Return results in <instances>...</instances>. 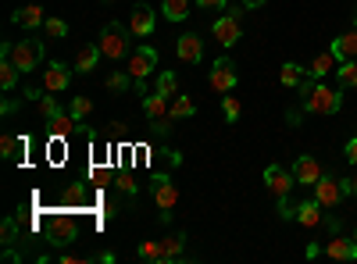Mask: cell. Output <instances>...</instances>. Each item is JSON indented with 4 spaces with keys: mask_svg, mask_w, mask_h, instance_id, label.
Listing matches in <instances>:
<instances>
[{
    "mask_svg": "<svg viewBox=\"0 0 357 264\" xmlns=\"http://www.w3.org/2000/svg\"><path fill=\"white\" fill-rule=\"evenodd\" d=\"M154 200H158V208H161V218L168 222L175 200H178V189H175V183L168 179V175H165V179H154Z\"/></svg>",
    "mask_w": 357,
    "mask_h": 264,
    "instance_id": "11",
    "label": "cell"
},
{
    "mask_svg": "<svg viewBox=\"0 0 357 264\" xmlns=\"http://www.w3.org/2000/svg\"><path fill=\"white\" fill-rule=\"evenodd\" d=\"M132 86V75L129 72H114V75H107V90H114V93H126Z\"/></svg>",
    "mask_w": 357,
    "mask_h": 264,
    "instance_id": "32",
    "label": "cell"
},
{
    "mask_svg": "<svg viewBox=\"0 0 357 264\" xmlns=\"http://www.w3.org/2000/svg\"><path fill=\"white\" fill-rule=\"evenodd\" d=\"M143 111H146V118H151V122H158V118H168V97H161V93L146 97V100H143Z\"/></svg>",
    "mask_w": 357,
    "mask_h": 264,
    "instance_id": "21",
    "label": "cell"
},
{
    "mask_svg": "<svg viewBox=\"0 0 357 264\" xmlns=\"http://www.w3.org/2000/svg\"><path fill=\"white\" fill-rule=\"evenodd\" d=\"M207 82H211V90L229 93L232 86H236V65L229 61V57H218L215 68H211V75H207Z\"/></svg>",
    "mask_w": 357,
    "mask_h": 264,
    "instance_id": "9",
    "label": "cell"
},
{
    "mask_svg": "<svg viewBox=\"0 0 357 264\" xmlns=\"http://www.w3.org/2000/svg\"><path fill=\"white\" fill-rule=\"evenodd\" d=\"M264 183H268V189H272L275 196H289L293 186H296V175L289 168H282V164H268L264 168Z\"/></svg>",
    "mask_w": 357,
    "mask_h": 264,
    "instance_id": "7",
    "label": "cell"
},
{
    "mask_svg": "<svg viewBox=\"0 0 357 264\" xmlns=\"http://www.w3.org/2000/svg\"><path fill=\"white\" fill-rule=\"evenodd\" d=\"M104 4H107V0H104Z\"/></svg>",
    "mask_w": 357,
    "mask_h": 264,
    "instance_id": "44",
    "label": "cell"
},
{
    "mask_svg": "<svg viewBox=\"0 0 357 264\" xmlns=\"http://www.w3.org/2000/svg\"><path fill=\"white\" fill-rule=\"evenodd\" d=\"M40 111L47 114V118H57V114H61V107H57L54 97H40Z\"/></svg>",
    "mask_w": 357,
    "mask_h": 264,
    "instance_id": "36",
    "label": "cell"
},
{
    "mask_svg": "<svg viewBox=\"0 0 357 264\" xmlns=\"http://www.w3.org/2000/svg\"><path fill=\"white\" fill-rule=\"evenodd\" d=\"M243 4H247V8H261V4H264V0H243Z\"/></svg>",
    "mask_w": 357,
    "mask_h": 264,
    "instance_id": "42",
    "label": "cell"
},
{
    "mask_svg": "<svg viewBox=\"0 0 357 264\" xmlns=\"http://www.w3.org/2000/svg\"><path fill=\"white\" fill-rule=\"evenodd\" d=\"M136 257H139V261H161V264L168 261V257H165V247H161V243H154V240H146V243H139Z\"/></svg>",
    "mask_w": 357,
    "mask_h": 264,
    "instance_id": "27",
    "label": "cell"
},
{
    "mask_svg": "<svg viewBox=\"0 0 357 264\" xmlns=\"http://www.w3.org/2000/svg\"><path fill=\"white\" fill-rule=\"evenodd\" d=\"M175 90H178L175 72H161V75H158V93H161V97H175Z\"/></svg>",
    "mask_w": 357,
    "mask_h": 264,
    "instance_id": "31",
    "label": "cell"
},
{
    "mask_svg": "<svg viewBox=\"0 0 357 264\" xmlns=\"http://www.w3.org/2000/svg\"><path fill=\"white\" fill-rule=\"evenodd\" d=\"M100 57H104V54H100V43H82V47H79V54H75V68H79V75L93 72Z\"/></svg>",
    "mask_w": 357,
    "mask_h": 264,
    "instance_id": "16",
    "label": "cell"
},
{
    "mask_svg": "<svg viewBox=\"0 0 357 264\" xmlns=\"http://www.w3.org/2000/svg\"><path fill=\"white\" fill-rule=\"evenodd\" d=\"M279 215L282 218H296V208L289 203V196H279Z\"/></svg>",
    "mask_w": 357,
    "mask_h": 264,
    "instance_id": "38",
    "label": "cell"
},
{
    "mask_svg": "<svg viewBox=\"0 0 357 264\" xmlns=\"http://www.w3.org/2000/svg\"><path fill=\"white\" fill-rule=\"evenodd\" d=\"M89 111H93V100H89V97H72V107H68V114H72L75 122H82Z\"/></svg>",
    "mask_w": 357,
    "mask_h": 264,
    "instance_id": "29",
    "label": "cell"
},
{
    "mask_svg": "<svg viewBox=\"0 0 357 264\" xmlns=\"http://www.w3.org/2000/svg\"><path fill=\"white\" fill-rule=\"evenodd\" d=\"M343 186H347L350 196H357V175H354V179H343Z\"/></svg>",
    "mask_w": 357,
    "mask_h": 264,
    "instance_id": "41",
    "label": "cell"
},
{
    "mask_svg": "<svg viewBox=\"0 0 357 264\" xmlns=\"http://www.w3.org/2000/svg\"><path fill=\"white\" fill-rule=\"evenodd\" d=\"M72 114H68V118H65V114H57V118H50V129H54V136H68L72 132Z\"/></svg>",
    "mask_w": 357,
    "mask_h": 264,
    "instance_id": "34",
    "label": "cell"
},
{
    "mask_svg": "<svg viewBox=\"0 0 357 264\" xmlns=\"http://www.w3.org/2000/svg\"><path fill=\"white\" fill-rule=\"evenodd\" d=\"M129 29L136 36H151L154 33V8L151 4H136V11L129 18Z\"/></svg>",
    "mask_w": 357,
    "mask_h": 264,
    "instance_id": "14",
    "label": "cell"
},
{
    "mask_svg": "<svg viewBox=\"0 0 357 264\" xmlns=\"http://www.w3.org/2000/svg\"><path fill=\"white\" fill-rule=\"evenodd\" d=\"M296 222H301L304 228H318V225L325 222L321 203H318V200H304V203H296Z\"/></svg>",
    "mask_w": 357,
    "mask_h": 264,
    "instance_id": "15",
    "label": "cell"
},
{
    "mask_svg": "<svg viewBox=\"0 0 357 264\" xmlns=\"http://www.w3.org/2000/svg\"><path fill=\"white\" fill-rule=\"evenodd\" d=\"M340 82L357 86V61H340Z\"/></svg>",
    "mask_w": 357,
    "mask_h": 264,
    "instance_id": "33",
    "label": "cell"
},
{
    "mask_svg": "<svg viewBox=\"0 0 357 264\" xmlns=\"http://www.w3.org/2000/svg\"><path fill=\"white\" fill-rule=\"evenodd\" d=\"M333 54L340 57V61H354L357 57V29L354 33H343L340 40H333Z\"/></svg>",
    "mask_w": 357,
    "mask_h": 264,
    "instance_id": "18",
    "label": "cell"
},
{
    "mask_svg": "<svg viewBox=\"0 0 357 264\" xmlns=\"http://www.w3.org/2000/svg\"><path fill=\"white\" fill-rule=\"evenodd\" d=\"M47 18H43V8L40 4H29V8H22V11H15V25H22V29H40Z\"/></svg>",
    "mask_w": 357,
    "mask_h": 264,
    "instance_id": "19",
    "label": "cell"
},
{
    "mask_svg": "<svg viewBox=\"0 0 357 264\" xmlns=\"http://www.w3.org/2000/svg\"><path fill=\"white\" fill-rule=\"evenodd\" d=\"M190 8H193V0H165V4H161L168 22H183L190 15Z\"/></svg>",
    "mask_w": 357,
    "mask_h": 264,
    "instance_id": "22",
    "label": "cell"
},
{
    "mask_svg": "<svg viewBox=\"0 0 357 264\" xmlns=\"http://www.w3.org/2000/svg\"><path fill=\"white\" fill-rule=\"evenodd\" d=\"M175 50H178V61L197 65L200 57H204V40L197 33H183V36H178V43H175Z\"/></svg>",
    "mask_w": 357,
    "mask_h": 264,
    "instance_id": "12",
    "label": "cell"
},
{
    "mask_svg": "<svg viewBox=\"0 0 357 264\" xmlns=\"http://www.w3.org/2000/svg\"><path fill=\"white\" fill-rule=\"evenodd\" d=\"M68 86H72V72L61 61H50V68L43 72V90L47 93H61V90H68Z\"/></svg>",
    "mask_w": 357,
    "mask_h": 264,
    "instance_id": "10",
    "label": "cell"
},
{
    "mask_svg": "<svg viewBox=\"0 0 357 264\" xmlns=\"http://www.w3.org/2000/svg\"><path fill=\"white\" fill-rule=\"evenodd\" d=\"M129 33L132 29L118 25V22H107L100 29V54L107 57V61H122V57L129 54Z\"/></svg>",
    "mask_w": 357,
    "mask_h": 264,
    "instance_id": "1",
    "label": "cell"
},
{
    "mask_svg": "<svg viewBox=\"0 0 357 264\" xmlns=\"http://www.w3.org/2000/svg\"><path fill=\"white\" fill-rule=\"evenodd\" d=\"M279 82L286 86V90H296V86L304 82V68H301V65H293V61H289V65H282V72H279Z\"/></svg>",
    "mask_w": 357,
    "mask_h": 264,
    "instance_id": "24",
    "label": "cell"
},
{
    "mask_svg": "<svg viewBox=\"0 0 357 264\" xmlns=\"http://www.w3.org/2000/svg\"><path fill=\"white\" fill-rule=\"evenodd\" d=\"M43 33H47L50 40H65V36H68V22H61V18H47V22H43Z\"/></svg>",
    "mask_w": 357,
    "mask_h": 264,
    "instance_id": "28",
    "label": "cell"
},
{
    "mask_svg": "<svg viewBox=\"0 0 357 264\" xmlns=\"http://www.w3.org/2000/svg\"><path fill=\"white\" fill-rule=\"evenodd\" d=\"M161 247H165V257H168V261H183V247H186V236H183V232H175V236L161 240Z\"/></svg>",
    "mask_w": 357,
    "mask_h": 264,
    "instance_id": "26",
    "label": "cell"
},
{
    "mask_svg": "<svg viewBox=\"0 0 357 264\" xmlns=\"http://www.w3.org/2000/svg\"><path fill=\"white\" fill-rule=\"evenodd\" d=\"M222 107H225V118H229V122H236V118H240V111H243L236 97H225V100H222Z\"/></svg>",
    "mask_w": 357,
    "mask_h": 264,
    "instance_id": "35",
    "label": "cell"
},
{
    "mask_svg": "<svg viewBox=\"0 0 357 264\" xmlns=\"http://www.w3.org/2000/svg\"><path fill=\"white\" fill-rule=\"evenodd\" d=\"M193 111H197V107H193V100H190V97H175V100L168 104V118H172V122H178V118H190Z\"/></svg>",
    "mask_w": 357,
    "mask_h": 264,
    "instance_id": "25",
    "label": "cell"
},
{
    "mask_svg": "<svg viewBox=\"0 0 357 264\" xmlns=\"http://www.w3.org/2000/svg\"><path fill=\"white\" fill-rule=\"evenodd\" d=\"M4 57H11V61L22 68V75L25 72H33V68H40V61H43V43L40 40H22V43H4Z\"/></svg>",
    "mask_w": 357,
    "mask_h": 264,
    "instance_id": "3",
    "label": "cell"
},
{
    "mask_svg": "<svg viewBox=\"0 0 357 264\" xmlns=\"http://www.w3.org/2000/svg\"><path fill=\"white\" fill-rule=\"evenodd\" d=\"M18 65L11 61V57H4V65H0V90H4V93H11L15 90V86H18Z\"/></svg>",
    "mask_w": 357,
    "mask_h": 264,
    "instance_id": "23",
    "label": "cell"
},
{
    "mask_svg": "<svg viewBox=\"0 0 357 264\" xmlns=\"http://www.w3.org/2000/svg\"><path fill=\"white\" fill-rule=\"evenodd\" d=\"M154 65H158V50L154 47H136L132 54H129V75L136 79V82H143L146 75H151L154 72Z\"/></svg>",
    "mask_w": 357,
    "mask_h": 264,
    "instance_id": "6",
    "label": "cell"
},
{
    "mask_svg": "<svg viewBox=\"0 0 357 264\" xmlns=\"http://www.w3.org/2000/svg\"><path fill=\"white\" fill-rule=\"evenodd\" d=\"M197 8H207V11H222L225 0H197Z\"/></svg>",
    "mask_w": 357,
    "mask_h": 264,
    "instance_id": "39",
    "label": "cell"
},
{
    "mask_svg": "<svg viewBox=\"0 0 357 264\" xmlns=\"http://www.w3.org/2000/svg\"><path fill=\"white\" fill-rule=\"evenodd\" d=\"M47 236H50V243H54V247L72 243V240L79 236V218H75V215H68V211L50 215V222H47Z\"/></svg>",
    "mask_w": 357,
    "mask_h": 264,
    "instance_id": "4",
    "label": "cell"
},
{
    "mask_svg": "<svg viewBox=\"0 0 357 264\" xmlns=\"http://www.w3.org/2000/svg\"><path fill=\"white\" fill-rule=\"evenodd\" d=\"M336 61L340 57L333 54V50H325V54H318L314 61H311V68H307V75H314V79H321V75H329L333 68H336Z\"/></svg>",
    "mask_w": 357,
    "mask_h": 264,
    "instance_id": "20",
    "label": "cell"
},
{
    "mask_svg": "<svg viewBox=\"0 0 357 264\" xmlns=\"http://www.w3.org/2000/svg\"><path fill=\"white\" fill-rule=\"evenodd\" d=\"M343 196H347L343 179H329V175H321V179L314 183V200L321 203V208H336Z\"/></svg>",
    "mask_w": 357,
    "mask_h": 264,
    "instance_id": "8",
    "label": "cell"
},
{
    "mask_svg": "<svg viewBox=\"0 0 357 264\" xmlns=\"http://www.w3.org/2000/svg\"><path fill=\"white\" fill-rule=\"evenodd\" d=\"M347 161H350V164H357V136L347 143Z\"/></svg>",
    "mask_w": 357,
    "mask_h": 264,
    "instance_id": "40",
    "label": "cell"
},
{
    "mask_svg": "<svg viewBox=\"0 0 357 264\" xmlns=\"http://www.w3.org/2000/svg\"><path fill=\"white\" fill-rule=\"evenodd\" d=\"M354 243H357V232H354Z\"/></svg>",
    "mask_w": 357,
    "mask_h": 264,
    "instance_id": "43",
    "label": "cell"
},
{
    "mask_svg": "<svg viewBox=\"0 0 357 264\" xmlns=\"http://www.w3.org/2000/svg\"><path fill=\"white\" fill-rule=\"evenodd\" d=\"M0 232H4V243H15V240H18V222H15V218H8Z\"/></svg>",
    "mask_w": 357,
    "mask_h": 264,
    "instance_id": "37",
    "label": "cell"
},
{
    "mask_svg": "<svg viewBox=\"0 0 357 264\" xmlns=\"http://www.w3.org/2000/svg\"><path fill=\"white\" fill-rule=\"evenodd\" d=\"M340 107H343V97L325 82H314L311 93L304 97V111H311V114H336Z\"/></svg>",
    "mask_w": 357,
    "mask_h": 264,
    "instance_id": "2",
    "label": "cell"
},
{
    "mask_svg": "<svg viewBox=\"0 0 357 264\" xmlns=\"http://www.w3.org/2000/svg\"><path fill=\"white\" fill-rule=\"evenodd\" d=\"M293 175H296V183H301V186H314V183L321 179V164L304 154V157L293 161Z\"/></svg>",
    "mask_w": 357,
    "mask_h": 264,
    "instance_id": "13",
    "label": "cell"
},
{
    "mask_svg": "<svg viewBox=\"0 0 357 264\" xmlns=\"http://www.w3.org/2000/svg\"><path fill=\"white\" fill-rule=\"evenodd\" d=\"M240 36H243V11H240V8L229 11V15H222V18L215 22V40H218L222 47H236V43H240Z\"/></svg>",
    "mask_w": 357,
    "mask_h": 264,
    "instance_id": "5",
    "label": "cell"
},
{
    "mask_svg": "<svg viewBox=\"0 0 357 264\" xmlns=\"http://www.w3.org/2000/svg\"><path fill=\"white\" fill-rule=\"evenodd\" d=\"M325 254H329L333 261H357V243L354 240H340V232L325 243Z\"/></svg>",
    "mask_w": 357,
    "mask_h": 264,
    "instance_id": "17",
    "label": "cell"
},
{
    "mask_svg": "<svg viewBox=\"0 0 357 264\" xmlns=\"http://www.w3.org/2000/svg\"><path fill=\"white\" fill-rule=\"evenodd\" d=\"M18 150H22V139H18V136H11V132L0 136V154H4L8 161H11V157H18Z\"/></svg>",
    "mask_w": 357,
    "mask_h": 264,
    "instance_id": "30",
    "label": "cell"
}]
</instances>
